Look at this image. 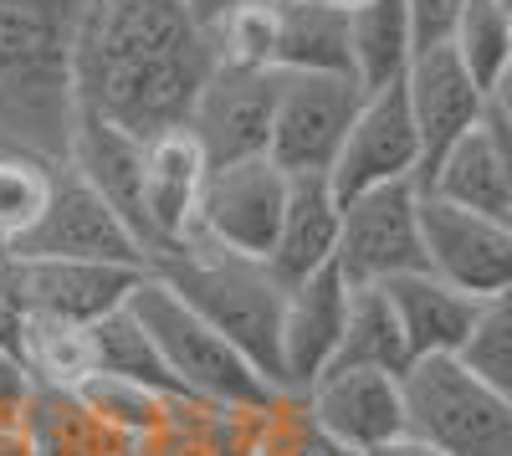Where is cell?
Instances as JSON below:
<instances>
[{
  "label": "cell",
  "mask_w": 512,
  "mask_h": 456,
  "mask_svg": "<svg viewBox=\"0 0 512 456\" xmlns=\"http://www.w3.org/2000/svg\"><path fill=\"white\" fill-rule=\"evenodd\" d=\"M57 170L62 164L47 159V154L0 144V252H11V246L41 221V211H47V200H52V185H57Z\"/></svg>",
  "instance_id": "cell-29"
},
{
  "label": "cell",
  "mask_w": 512,
  "mask_h": 456,
  "mask_svg": "<svg viewBox=\"0 0 512 456\" xmlns=\"http://www.w3.org/2000/svg\"><path fill=\"white\" fill-rule=\"evenodd\" d=\"M277 72L354 77L349 11L333 0H277Z\"/></svg>",
  "instance_id": "cell-21"
},
{
  "label": "cell",
  "mask_w": 512,
  "mask_h": 456,
  "mask_svg": "<svg viewBox=\"0 0 512 456\" xmlns=\"http://www.w3.org/2000/svg\"><path fill=\"white\" fill-rule=\"evenodd\" d=\"M0 456H31L26 421H0Z\"/></svg>",
  "instance_id": "cell-39"
},
{
  "label": "cell",
  "mask_w": 512,
  "mask_h": 456,
  "mask_svg": "<svg viewBox=\"0 0 512 456\" xmlns=\"http://www.w3.org/2000/svg\"><path fill=\"white\" fill-rule=\"evenodd\" d=\"M93 354H98V375H123V380H139V385L180 395V385L169 380V369H164L149 328L139 323L134 308H118L103 323H93Z\"/></svg>",
  "instance_id": "cell-31"
},
{
  "label": "cell",
  "mask_w": 512,
  "mask_h": 456,
  "mask_svg": "<svg viewBox=\"0 0 512 456\" xmlns=\"http://www.w3.org/2000/svg\"><path fill=\"white\" fill-rule=\"evenodd\" d=\"M349 36H354V77L364 93L405 82L415 62V31L405 0H364L359 11H349Z\"/></svg>",
  "instance_id": "cell-24"
},
{
  "label": "cell",
  "mask_w": 512,
  "mask_h": 456,
  "mask_svg": "<svg viewBox=\"0 0 512 456\" xmlns=\"http://www.w3.org/2000/svg\"><path fill=\"white\" fill-rule=\"evenodd\" d=\"M88 0H0V144L67 164L77 129L72 41Z\"/></svg>",
  "instance_id": "cell-2"
},
{
  "label": "cell",
  "mask_w": 512,
  "mask_h": 456,
  "mask_svg": "<svg viewBox=\"0 0 512 456\" xmlns=\"http://www.w3.org/2000/svg\"><path fill=\"white\" fill-rule=\"evenodd\" d=\"M338 272H344L354 287H390L405 272H425L420 180L374 185V190L344 200Z\"/></svg>",
  "instance_id": "cell-6"
},
{
  "label": "cell",
  "mask_w": 512,
  "mask_h": 456,
  "mask_svg": "<svg viewBox=\"0 0 512 456\" xmlns=\"http://www.w3.org/2000/svg\"><path fill=\"white\" fill-rule=\"evenodd\" d=\"M390 303L400 313L410 359H441V354H461L472 328L482 318V298L461 293V287L441 282L436 272H405L390 287Z\"/></svg>",
  "instance_id": "cell-20"
},
{
  "label": "cell",
  "mask_w": 512,
  "mask_h": 456,
  "mask_svg": "<svg viewBox=\"0 0 512 456\" xmlns=\"http://www.w3.org/2000/svg\"><path fill=\"white\" fill-rule=\"evenodd\" d=\"M149 272L175 287L216 334H226L277 390H287V380H282L287 282L262 257L226 252V246H216V241H185L180 252L154 257Z\"/></svg>",
  "instance_id": "cell-3"
},
{
  "label": "cell",
  "mask_w": 512,
  "mask_h": 456,
  "mask_svg": "<svg viewBox=\"0 0 512 456\" xmlns=\"http://www.w3.org/2000/svg\"><path fill=\"white\" fill-rule=\"evenodd\" d=\"M31 390H36V380H31L26 359L0 349V421H21V416H26Z\"/></svg>",
  "instance_id": "cell-37"
},
{
  "label": "cell",
  "mask_w": 512,
  "mask_h": 456,
  "mask_svg": "<svg viewBox=\"0 0 512 456\" xmlns=\"http://www.w3.org/2000/svg\"><path fill=\"white\" fill-rule=\"evenodd\" d=\"M405 431L441 456H512V400L482 385L461 354L415 359L405 375Z\"/></svg>",
  "instance_id": "cell-5"
},
{
  "label": "cell",
  "mask_w": 512,
  "mask_h": 456,
  "mask_svg": "<svg viewBox=\"0 0 512 456\" xmlns=\"http://www.w3.org/2000/svg\"><path fill=\"white\" fill-rule=\"evenodd\" d=\"M128 456H246V410L180 395L169 421L154 436H144Z\"/></svg>",
  "instance_id": "cell-25"
},
{
  "label": "cell",
  "mask_w": 512,
  "mask_h": 456,
  "mask_svg": "<svg viewBox=\"0 0 512 456\" xmlns=\"http://www.w3.org/2000/svg\"><path fill=\"white\" fill-rule=\"evenodd\" d=\"M292 175L277 170L272 154L236 159V164H210V180L200 195V231L195 241H216L241 257H272L282 211H287Z\"/></svg>",
  "instance_id": "cell-9"
},
{
  "label": "cell",
  "mask_w": 512,
  "mask_h": 456,
  "mask_svg": "<svg viewBox=\"0 0 512 456\" xmlns=\"http://www.w3.org/2000/svg\"><path fill=\"white\" fill-rule=\"evenodd\" d=\"M77 395L88 400L128 446H139L144 436H154V431L169 421L175 400H180V395H169V390H154V385H139V380H123V375H93Z\"/></svg>",
  "instance_id": "cell-32"
},
{
  "label": "cell",
  "mask_w": 512,
  "mask_h": 456,
  "mask_svg": "<svg viewBox=\"0 0 512 456\" xmlns=\"http://www.w3.org/2000/svg\"><path fill=\"white\" fill-rule=\"evenodd\" d=\"M210 57L236 72H277V0H256L210 26Z\"/></svg>",
  "instance_id": "cell-33"
},
{
  "label": "cell",
  "mask_w": 512,
  "mask_h": 456,
  "mask_svg": "<svg viewBox=\"0 0 512 456\" xmlns=\"http://www.w3.org/2000/svg\"><path fill=\"white\" fill-rule=\"evenodd\" d=\"M338 364H354V369H384V375H405L415 364L410 344H405V328L400 313L390 303L384 287H354V303H349V328H344V349H338Z\"/></svg>",
  "instance_id": "cell-26"
},
{
  "label": "cell",
  "mask_w": 512,
  "mask_h": 456,
  "mask_svg": "<svg viewBox=\"0 0 512 456\" xmlns=\"http://www.w3.org/2000/svg\"><path fill=\"white\" fill-rule=\"evenodd\" d=\"M26 323H31V298L21 282V262L11 252H0V349L6 354H21Z\"/></svg>",
  "instance_id": "cell-35"
},
{
  "label": "cell",
  "mask_w": 512,
  "mask_h": 456,
  "mask_svg": "<svg viewBox=\"0 0 512 456\" xmlns=\"http://www.w3.org/2000/svg\"><path fill=\"white\" fill-rule=\"evenodd\" d=\"M461 364L472 369L482 385H492L502 400H512V293L487 298L472 339L461 349Z\"/></svg>",
  "instance_id": "cell-34"
},
{
  "label": "cell",
  "mask_w": 512,
  "mask_h": 456,
  "mask_svg": "<svg viewBox=\"0 0 512 456\" xmlns=\"http://www.w3.org/2000/svg\"><path fill=\"white\" fill-rule=\"evenodd\" d=\"M420 226H425V272L461 287L472 298L512 293V226L497 216H477L420 190Z\"/></svg>",
  "instance_id": "cell-10"
},
{
  "label": "cell",
  "mask_w": 512,
  "mask_h": 456,
  "mask_svg": "<svg viewBox=\"0 0 512 456\" xmlns=\"http://www.w3.org/2000/svg\"><path fill=\"white\" fill-rule=\"evenodd\" d=\"M144 277L149 267H123V262H21L31 313L62 318L77 328H93L108 313L128 308Z\"/></svg>",
  "instance_id": "cell-17"
},
{
  "label": "cell",
  "mask_w": 512,
  "mask_h": 456,
  "mask_svg": "<svg viewBox=\"0 0 512 456\" xmlns=\"http://www.w3.org/2000/svg\"><path fill=\"white\" fill-rule=\"evenodd\" d=\"M338 231H344V195L333 190V180L328 175H292L282 231H277L267 267L287 287L333 267L338 262Z\"/></svg>",
  "instance_id": "cell-19"
},
{
  "label": "cell",
  "mask_w": 512,
  "mask_h": 456,
  "mask_svg": "<svg viewBox=\"0 0 512 456\" xmlns=\"http://www.w3.org/2000/svg\"><path fill=\"white\" fill-rule=\"evenodd\" d=\"M328 180L344 200L364 195L374 185L420 180V134H415V118H410L405 82L364 93L359 118H354L344 149H338V164H333Z\"/></svg>",
  "instance_id": "cell-12"
},
{
  "label": "cell",
  "mask_w": 512,
  "mask_h": 456,
  "mask_svg": "<svg viewBox=\"0 0 512 456\" xmlns=\"http://www.w3.org/2000/svg\"><path fill=\"white\" fill-rule=\"evenodd\" d=\"M144 144L149 139H134L118 123L77 108V129L67 149V164L134 226L139 241H144ZM144 252H149V241H144Z\"/></svg>",
  "instance_id": "cell-18"
},
{
  "label": "cell",
  "mask_w": 512,
  "mask_h": 456,
  "mask_svg": "<svg viewBox=\"0 0 512 456\" xmlns=\"http://www.w3.org/2000/svg\"><path fill=\"white\" fill-rule=\"evenodd\" d=\"M425 195H436L446 205H461V211H477V216H497L507 221V170H502V144L497 129L482 123V129L466 134L431 175L420 180ZM512 226V221H507Z\"/></svg>",
  "instance_id": "cell-23"
},
{
  "label": "cell",
  "mask_w": 512,
  "mask_h": 456,
  "mask_svg": "<svg viewBox=\"0 0 512 456\" xmlns=\"http://www.w3.org/2000/svg\"><path fill=\"white\" fill-rule=\"evenodd\" d=\"M364 456H441V451L425 446V441H415V436L405 431L400 441H384V446H374V451H364Z\"/></svg>",
  "instance_id": "cell-40"
},
{
  "label": "cell",
  "mask_w": 512,
  "mask_h": 456,
  "mask_svg": "<svg viewBox=\"0 0 512 456\" xmlns=\"http://www.w3.org/2000/svg\"><path fill=\"white\" fill-rule=\"evenodd\" d=\"M246 456H354L318 431L308 395L282 390L267 405L246 410Z\"/></svg>",
  "instance_id": "cell-27"
},
{
  "label": "cell",
  "mask_w": 512,
  "mask_h": 456,
  "mask_svg": "<svg viewBox=\"0 0 512 456\" xmlns=\"http://www.w3.org/2000/svg\"><path fill=\"white\" fill-rule=\"evenodd\" d=\"M128 308H134L139 323L149 328V339H154V349L169 369V380L180 385V395H195L205 405H226V410H256L272 395H282L226 334H216V328L154 272L139 282V293Z\"/></svg>",
  "instance_id": "cell-4"
},
{
  "label": "cell",
  "mask_w": 512,
  "mask_h": 456,
  "mask_svg": "<svg viewBox=\"0 0 512 456\" xmlns=\"http://www.w3.org/2000/svg\"><path fill=\"white\" fill-rule=\"evenodd\" d=\"M364 88L359 77H323V72H282L277 77V113L267 154L287 175H333Z\"/></svg>",
  "instance_id": "cell-7"
},
{
  "label": "cell",
  "mask_w": 512,
  "mask_h": 456,
  "mask_svg": "<svg viewBox=\"0 0 512 456\" xmlns=\"http://www.w3.org/2000/svg\"><path fill=\"white\" fill-rule=\"evenodd\" d=\"M26 436L31 456H128V446L77 390L36 385L26 400Z\"/></svg>",
  "instance_id": "cell-22"
},
{
  "label": "cell",
  "mask_w": 512,
  "mask_h": 456,
  "mask_svg": "<svg viewBox=\"0 0 512 456\" xmlns=\"http://www.w3.org/2000/svg\"><path fill=\"white\" fill-rule=\"evenodd\" d=\"M492 113H497V118H502V129H507V134H512V72H507V77H502V88H497V93H492Z\"/></svg>",
  "instance_id": "cell-41"
},
{
  "label": "cell",
  "mask_w": 512,
  "mask_h": 456,
  "mask_svg": "<svg viewBox=\"0 0 512 456\" xmlns=\"http://www.w3.org/2000/svg\"><path fill=\"white\" fill-rule=\"evenodd\" d=\"M303 395H308L318 431L333 436L354 456L405 436V385H400V375L338 364L328 375H318Z\"/></svg>",
  "instance_id": "cell-14"
},
{
  "label": "cell",
  "mask_w": 512,
  "mask_h": 456,
  "mask_svg": "<svg viewBox=\"0 0 512 456\" xmlns=\"http://www.w3.org/2000/svg\"><path fill=\"white\" fill-rule=\"evenodd\" d=\"M21 359H26L36 385L82 390V385L98 375L93 328H77V323H62V318H41V313H31V323H26Z\"/></svg>",
  "instance_id": "cell-28"
},
{
  "label": "cell",
  "mask_w": 512,
  "mask_h": 456,
  "mask_svg": "<svg viewBox=\"0 0 512 456\" xmlns=\"http://www.w3.org/2000/svg\"><path fill=\"white\" fill-rule=\"evenodd\" d=\"M216 72L210 36L185 0H88L72 41L77 108L134 139L185 129Z\"/></svg>",
  "instance_id": "cell-1"
},
{
  "label": "cell",
  "mask_w": 512,
  "mask_h": 456,
  "mask_svg": "<svg viewBox=\"0 0 512 456\" xmlns=\"http://www.w3.org/2000/svg\"><path fill=\"white\" fill-rule=\"evenodd\" d=\"M333 6H344V11H359V6H364V0H333Z\"/></svg>",
  "instance_id": "cell-42"
},
{
  "label": "cell",
  "mask_w": 512,
  "mask_h": 456,
  "mask_svg": "<svg viewBox=\"0 0 512 456\" xmlns=\"http://www.w3.org/2000/svg\"><path fill=\"white\" fill-rule=\"evenodd\" d=\"M21 262H123V267H149L144 241L134 236L113 205L82 180L72 164L57 170L52 200L41 221L11 246Z\"/></svg>",
  "instance_id": "cell-8"
},
{
  "label": "cell",
  "mask_w": 512,
  "mask_h": 456,
  "mask_svg": "<svg viewBox=\"0 0 512 456\" xmlns=\"http://www.w3.org/2000/svg\"><path fill=\"white\" fill-rule=\"evenodd\" d=\"M451 47L466 62V72L487 93H497L502 77L512 72V0H466Z\"/></svg>",
  "instance_id": "cell-30"
},
{
  "label": "cell",
  "mask_w": 512,
  "mask_h": 456,
  "mask_svg": "<svg viewBox=\"0 0 512 456\" xmlns=\"http://www.w3.org/2000/svg\"><path fill=\"white\" fill-rule=\"evenodd\" d=\"M210 180V159L190 129H169L144 144V241L149 262L180 252L200 231V195Z\"/></svg>",
  "instance_id": "cell-15"
},
{
  "label": "cell",
  "mask_w": 512,
  "mask_h": 456,
  "mask_svg": "<svg viewBox=\"0 0 512 456\" xmlns=\"http://www.w3.org/2000/svg\"><path fill=\"white\" fill-rule=\"evenodd\" d=\"M405 11H410L415 57H420V52H436V47H451V41H456L466 0H405Z\"/></svg>",
  "instance_id": "cell-36"
},
{
  "label": "cell",
  "mask_w": 512,
  "mask_h": 456,
  "mask_svg": "<svg viewBox=\"0 0 512 456\" xmlns=\"http://www.w3.org/2000/svg\"><path fill=\"white\" fill-rule=\"evenodd\" d=\"M349 303H354V282L338 272V262L287 287V308H282V380H287V390L303 395L318 375L333 369L338 349H344Z\"/></svg>",
  "instance_id": "cell-16"
},
{
  "label": "cell",
  "mask_w": 512,
  "mask_h": 456,
  "mask_svg": "<svg viewBox=\"0 0 512 456\" xmlns=\"http://www.w3.org/2000/svg\"><path fill=\"white\" fill-rule=\"evenodd\" d=\"M405 98H410L415 134H420V180L431 175L472 129H482L487 108H492V93L466 72L456 47L420 52L405 72Z\"/></svg>",
  "instance_id": "cell-11"
},
{
  "label": "cell",
  "mask_w": 512,
  "mask_h": 456,
  "mask_svg": "<svg viewBox=\"0 0 512 456\" xmlns=\"http://www.w3.org/2000/svg\"><path fill=\"white\" fill-rule=\"evenodd\" d=\"M277 77L282 72H236V67H216L205 77L185 129L200 139L210 164L267 154L272 113H277Z\"/></svg>",
  "instance_id": "cell-13"
},
{
  "label": "cell",
  "mask_w": 512,
  "mask_h": 456,
  "mask_svg": "<svg viewBox=\"0 0 512 456\" xmlns=\"http://www.w3.org/2000/svg\"><path fill=\"white\" fill-rule=\"evenodd\" d=\"M185 6H190V16L210 31V26H221L226 16H236L241 6H256V0H185Z\"/></svg>",
  "instance_id": "cell-38"
}]
</instances>
